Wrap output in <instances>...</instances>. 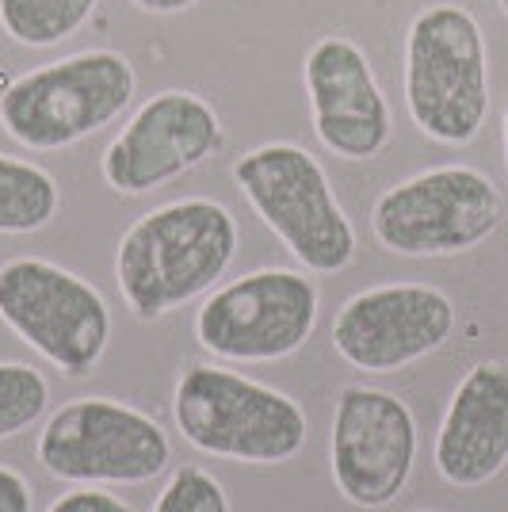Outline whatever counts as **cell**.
I'll use <instances>...</instances> for the list:
<instances>
[{
    "label": "cell",
    "instance_id": "cell-2",
    "mask_svg": "<svg viewBox=\"0 0 508 512\" xmlns=\"http://www.w3.org/2000/svg\"><path fill=\"white\" fill-rule=\"evenodd\" d=\"M172 421L195 451L230 463L283 467L306 448V409L291 394L218 363L180 371Z\"/></svg>",
    "mask_w": 508,
    "mask_h": 512
},
{
    "label": "cell",
    "instance_id": "cell-21",
    "mask_svg": "<svg viewBox=\"0 0 508 512\" xmlns=\"http://www.w3.org/2000/svg\"><path fill=\"white\" fill-rule=\"evenodd\" d=\"M138 12H149V16H176V12H188L199 0H130Z\"/></svg>",
    "mask_w": 508,
    "mask_h": 512
},
{
    "label": "cell",
    "instance_id": "cell-18",
    "mask_svg": "<svg viewBox=\"0 0 508 512\" xmlns=\"http://www.w3.org/2000/svg\"><path fill=\"white\" fill-rule=\"evenodd\" d=\"M149 512H230L226 486L203 467H180Z\"/></svg>",
    "mask_w": 508,
    "mask_h": 512
},
{
    "label": "cell",
    "instance_id": "cell-11",
    "mask_svg": "<svg viewBox=\"0 0 508 512\" xmlns=\"http://www.w3.org/2000/svg\"><path fill=\"white\" fill-rule=\"evenodd\" d=\"M226 146V127L199 92L165 88L130 115L100 157L111 192L149 195L207 165Z\"/></svg>",
    "mask_w": 508,
    "mask_h": 512
},
{
    "label": "cell",
    "instance_id": "cell-8",
    "mask_svg": "<svg viewBox=\"0 0 508 512\" xmlns=\"http://www.w3.org/2000/svg\"><path fill=\"white\" fill-rule=\"evenodd\" d=\"M0 321L69 379L96 371L111 341L104 295L77 272L39 256L0 264Z\"/></svg>",
    "mask_w": 508,
    "mask_h": 512
},
{
    "label": "cell",
    "instance_id": "cell-7",
    "mask_svg": "<svg viewBox=\"0 0 508 512\" xmlns=\"http://www.w3.org/2000/svg\"><path fill=\"white\" fill-rule=\"evenodd\" d=\"M505 199L482 169L436 165L386 188L371 207V234L398 256H459L501 230Z\"/></svg>",
    "mask_w": 508,
    "mask_h": 512
},
{
    "label": "cell",
    "instance_id": "cell-12",
    "mask_svg": "<svg viewBox=\"0 0 508 512\" xmlns=\"http://www.w3.org/2000/svg\"><path fill=\"white\" fill-rule=\"evenodd\" d=\"M455 333V302L428 283H379L344 302L333 318V348L348 367L394 375L440 352Z\"/></svg>",
    "mask_w": 508,
    "mask_h": 512
},
{
    "label": "cell",
    "instance_id": "cell-4",
    "mask_svg": "<svg viewBox=\"0 0 508 512\" xmlns=\"http://www.w3.org/2000/svg\"><path fill=\"white\" fill-rule=\"evenodd\" d=\"M233 184L310 276L352 268L360 253L356 226L310 150L295 142H264L233 161Z\"/></svg>",
    "mask_w": 508,
    "mask_h": 512
},
{
    "label": "cell",
    "instance_id": "cell-22",
    "mask_svg": "<svg viewBox=\"0 0 508 512\" xmlns=\"http://www.w3.org/2000/svg\"><path fill=\"white\" fill-rule=\"evenodd\" d=\"M501 134H505V169H508V107H505V127H501Z\"/></svg>",
    "mask_w": 508,
    "mask_h": 512
},
{
    "label": "cell",
    "instance_id": "cell-15",
    "mask_svg": "<svg viewBox=\"0 0 508 512\" xmlns=\"http://www.w3.org/2000/svg\"><path fill=\"white\" fill-rule=\"evenodd\" d=\"M62 211L58 180L23 157L0 153V234H39Z\"/></svg>",
    "mask_w": 508,
    "mask_h": 512
},
{
    "label": "cell",
    "instance_id": "cell-1",
    "mask_svg": "<svg viewBox=\"0 0 508 512\" xmlns=\"http://www.w3.org/2000/svg\"><path fill=\"white\" fill-rule=\"evenodd\" d=\"M237 218L218 199H176L142 214L115 249V279L127 310L157 321L214 291L237 256Z\"/></svg>",
    "mask_w": 508,
    "mask_h": 512
},
{
    "label": "cell",
    "instance_id": "cell-17",
    "mask_svg": "<svg viewBox=\"0 0 508 512\" xmlns=\"http://www.w3.org/2000/svg\"><path fill=\"white\" fill-rule=\"evenodd\" d=\"M50 409V383L31 363H0V444L39 425Z\"/></svg>",
    "mask_w": 508,
    "mask_h": 512
},
{
    "label": "cell",
    "instance_id": "cell-9",
    "mask_svg": "<svg viewBox=\"0 0 508 512\" xmlns=\"http://www.w3.org/2000/svg\"><path fill=\"white\" fill-rule=\"evenodd\" d=\"M321 295L310 272L260 268L218 283L195 310V341L230 363H276L314 337Z\"/></svg>",
    "mask_w": 508,
    "mask_h": 512
},
{
    "label": "cell",
    "instance_id": "cell-6",
    "mask_svg": "<svg viewBox=\"0 0 508 512\" xmlns=\"http://www.w3.org/2000/svg\"><path fill=\"white\" fill-rule=\"evenodd\" d=\"M35 459L69 486H146L172 463L161 421L115 398H73L46 417Z\"/></svg>",
    "mask_w": 508,
    "mask_h": 512
},
{
    "label": "cell",
    "instance_id": "cell-14",
    "mask_svg": "<svg viewBox=\"0 0 508 512\" xmlns=\"http://www.w3.org/2000/svg\"><path fill=\"white\" fill-rule=\"evenodd\" d=\"M440 478L474 490L508 467V360H482L466 371L432 444Z\"/></svg>",
    "mask_w": 508,
    "mask_h": 512
},
{
    "label": "cell",
    "instance_id": "cell-20",
    "mask_svg": "<svg viewBox=\"0 0 508 512\" xmlns=\"http://www.w3.org/2000/svg\"><path fill=\"white\" fill-rule=\"evenodd\" d=\"M0 512H31V482L12 467H0Z\"/></svg>",
    "mask_w": 508,
    "mask_h": 512
},
{
    "label": "cell",
    "instance_id": "cell-13",
    "mask_svg": "<svg viewBox=\"0 0 508 512\" xmlns=\"http://www.w3.org/2000/svg\"><path fill=\"white\" fill-rule=\"evenodd\" d=\"M302 88L314 134L340 161H375L394 138V115L371 58L348 35H325L306 50Z\"/></svg>",
    "mask_w": 508,
    "mask_h": 512
},
{
    "label": "cell",
    "instance_id": "cell-5",
    "mask_svg": "<svg viewBox=\"0 0 508 512\" xmlns=\"http://www.w3.org/2000/svg\"><path fill=\"white\" fill-rule=\"evenodd\" d=\"M138 92L119 50H81L12 77L0 88V130L31 153L69 150L111 127Z\"/></svg>",
    "mask_w": 508,
    "mask_h": 512
},
{
    "label": "cell",
    "instance_id": "cell-16",
    "mask_svg": "<svg viewBox=\"0 0 508 512\" xmlns=\"http://www.w3.org/2000/svg\"><path fill=\"white\" fill-rule=\"evenodd\" d=\"M100 0H0V31L16 46L50 50L73 39Z\"/></svg>",
    "mask_w": 508,
    "mask_h": 512
},
{
    "label": "cell",
    "instance_id": "cell-23",
    "mask_svg": "<svg viewBox=\"0 0 508 512\" xmlns=\"http://www.w3.org/2000/svg\"><path fill=\"white\" fill-rule=\"evenodd\" d=\"M497 8H501V16L508 20V0H497Z\"/></svg>",
    "mask_w": 508,
    "mask_h": 512
},
{
    "label": "cell",
    "instance_id": "cell-10",
    "mask_svg": "<svg viewBox=\"0 0 508 512\" xmlns=\"http://www.w3.org/2000/svg\"><path fill=\"white\" fill-rule=\"evenodd\" d=\"M417 417L398 394L352 383L337 394L329 425L333 486L356 509H386L405 493L417 463Z\"/></svg>",
    "mask_w": 508,
    "mask_h": 512
},
{
    "label": "cell",
    "instance_id": "cell-19",
    "mask_svg": "<svg viewBox=\"0 0 508 512\" xmlns=\"http://www.w3.org/2000/svg\"><path fill=\"white\" fill-rule=\"evenodd\" d=\"M46 512H134V509H130L123 497H115V493L96 490V486H77V490L62 493Z\"/></svg>",
    "mask_w": 508,
    "mask_h": 512
},
{
    "label": "cell",
    "instance_id": "cell-3",
    "mask_svg": "<svg viewBox=\"0 0 508 512\" xmlns=\"http://www.w3.org/2000/svg\"><path fill=\"white\" fill-rule=\"evenodd\" d=\"M405 107L413 127L440 146H470L489 119V50L478 16L432 4L405 35Z\"/></svg>",
    "mask_w": 508,
    "mask_h": 512
}]
</instances>
